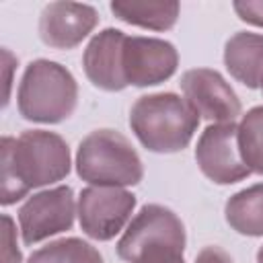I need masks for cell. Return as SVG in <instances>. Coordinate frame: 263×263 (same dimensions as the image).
Masks as SVG:
<instances>
[{"instance_id": "cell-1", "label": "cell", "mask_w": 263, "mask_h": 263, "mask_svg": "<svg viewBox=\"0 0 263 263\" xmlns=\"http://www.w3.org/2000/svg\"><path fill=\"white\" fill-rule=\"evenodd\" d=\"M2 205H12L31 189L62 181L70 173V148L53 132L27 129L2 138Z\"/></svg>"}, {"instance_id": "cell-2", "label": "cell", "mask_w": 263, "mask_h": 263, "mask_svg": "<svg viewBox=\"0 0 263 263\" xmlns=\"http://www.w3.org/2000/svg\"><path fill=\"white\" fill-rule=\"evenodd\" d=\"M199 115L175 92L140 97L129 111V127L140 144L156 154L181 152L197 132Z\"/></svg>"}, {"instance_id": "cell-3", "label": "cell", "mask_w": 263, "mask_h": 263, "mask_svg": "<svg viewBox=\"0 0 263 263\" xmlns=\"http://www.w3.org/2000/svg\"><path fill=\"white\" fill-rule=\"evenodd\" d=\"M187 234L181 218L158 203H146L127 224L117 242L125 263H177L183 261Z\"/></svg>"}, {"instance_id": "cell-4", "label": "cell", "mask_w": 263, "mask_h": 263, "mask_svg": "<svg viewBox=\"0 0 263 263\" xmlns=\"http://www.w3.org/2000/svg\"><path fill=\"white\" fill-rule=\"evenodd\" d=\"M76 103L78 84L66 66L51 60H35L25 68L16 92V107L23 119L60 123L74 113Z\"/></svg>"}, {"instance_id": "cell-5", "label": "cell", "mask_w": 263, "mask_h": 263, "mask_svg": "<svg viewBox=\"0 0 263 263\" xmlns=\"http://www.w3.org/2000/svg\"><path fill=\"white\" fill-rule=\"evenodd\" d=\"M76 173L97 187H129L144 177L142 158L132 142L115 129H95L78 146Z\"/></svg>"}, {"instance_id": "cell-6", "label": "cell", "mask_w": 263, "mask_h": 263, "mask_svg": "<svg viewBox=\"0 0 263 263\" xmlns=\"http://www.w3.org/2000/svg\"><path fill=\"white\" fill-rule=\"evenodd\" d=\"M76 214L78 205L74 201V191L68 185H60L31 195L18 210L23 242L31 247L53 234L70 230Z\"/></svg>"}, {"instance_id": "cell-7", "label": "cell", "mask_w": 263, "mask_h": 263, "mask_svg": "<svg viewBox=\"0 0 263 263\" xmlns=\"http://www.w3.org/2000/svg\"><path fill=\"white\" fill-rule=\"evenodd\" d=\"M136 195L123 187H84L78 195V222L86 236L111 240L129 222Z\"/></svg>"}, {"instance_id": "cell-8", "label": "cell", "mask_w": 263, "mask_h": 263, "mask_svg": "<svg viewBox=\"0 0 263 263\" xmlns=\"http://www.w3.org/2000/svg\"><path fill=\"white\" fill-rule=\"evenodd\" d=\"M195 160L199 171L218 185H232L251 175L238 148V125L212 123L208 125L195 146Z\"/></svg>"}, {"instance_id": "cell-9", "label": "cell", "mask_w": 263, "mask_h": 263, "mask_svg": "<svg viewBox=\"0 0 263 263\" xmlns=\"http://www.w3.org/2000/svg\"><path fill=\"white\" fill-rule=\"evenodd\" d=\"M181 90L193 111L212 123H234L242 107L224 80V76L210 68H193L181 76Z\"/></svg>"}, {"instance_id": "cell-10", "label": "cell", "mask_w": 263, "mask_h": 263, "mask_svg": "<svg viewBox=\"0 0 263 263\" xmlns=\"http://www.w3.org/2000/svg\"><path fill=\"white\" fill-rule=\"evenodd\" d=\"M179 66V53L171 41L127 35L123 43V74L127 86H154L168 80Z\"/></svg>"}, {"instance_id": "cell-11", "label": "cell", "mask_w": 263, "mask_h": 263, "mask_svg": "<svg viewBox=\"0 0 263 263\" xmlns=\"http://www.w3.org/2000/svg\"><path fill=\"white\" fill-rule=\"evenodd\" d=\"M95 6L80 2H51L41 10L39 37L47 47L72 49L80 45L97 27Z\"/></svg>"}, {"instance_id": "cell-12", "label": "cell", "mask_w": 263, "mask_h": 263, "mask_svg": "<svg viewBox=\"0 0 263 263\" xmlns=\"http://www.w3.org/2000/svg\"><path fill=\"white\" fill-rule=\"evenodd\" d=\"M125 33L119 29H105L97 33L82 55V68L86 78L101 90L117 92L127 86L123 74V43Z\"/></svg>"}, {"instance_id": "cell-13", "label": "cell", "mask_w": 263, "mask_h": 263, "mask_svg": "<svg viewBox=\"0 0 263 263\" xmlns=\"http://www.w3.org/2000/svg\"><path fill=\"white\" fill-rule=\"evenodd\" d=\"M224 66L247 88H259L263 78V35L234 33L224 45Z\"/></svg>"}, {"instance_id": "cell-14", "label": "cell", "mask_w": 263, "mask_h": 263, "mask_svg": "<svg viewBox=\"0 0 263 263\" xmlns=\"http://www.w3.org/2000/svg\"><path fill=\"white\" fill-rule=\"evenodd\" d=\"M111 12L129 25L152 29V31H168L175 27L179 18V2L175 0H115L111 2Z\"/></svg>"}, {"instance_id": "cell-15", "label": "cell", "mask_w": 263, "mask_h": 263, "mask_svg": "<svg viewBox=\"0 0 263 263\" xmlns=\"http://www.w3.org/2000/svg\"><path fill=\"white\" fill-rule=\"evenodd\" d=\"M226 222L245 236H263V183L234 193L224 208Z\"/></svg>"}, {"instance_id": "cell-16", "label": "cell", "mask_w": 263, "mask_h": 263, "mask_svg": "<svg viewBox=\"0 0 263 263\" xmlns=\"http://www.w3.org/2000/svg\"><path fill=\"white\" fill-rule=\"evenodd\" d=\"M27 263H103V257L90 242L70 236L33 251Z\"/></svg>"}, {"instance_id": "cell-17", "label": "cell", "mask_w": 263, "mask_h": 263, "mask_svg": "<svg viewBox=\"0 0 263 263\" xmlns=\"http://www.w3.org/2000/svg\"><path fill=\"white\" fill-rule=\"evenodd\" d=\"M238 148L247 168L263 175V105L242 115L238 123Z\"/></svg>"}, {"instance_id": "cell-18", "label": "cell", "mask_w": 263, "mask_h": 263, "mask_svg": "<svg viewBox=\"0 0 263 263\" xmlns=\"http://www.w3.org/2000/svg\"><path fill=\"white\" fill-rule=\"evenodd\" d=\"M2 224H4V230H2V242H4V249H2V261L4 263H21L23 261V255L16 247V228H14V222L8 214L2 216Z\"/></svg>"}, {"instance_id": "cell-19", "label": "cell", "mask_w": 263, "mask_h": 263, "mask_svg": "<svg viewBox=\"0 0 263 263\" xmlns=\"http://www.w3.org/2000/svg\"><path fill=\"white\" fill-rule=\"evenodd\" d=\"M234 10L238 14L240 21L255 25V27H263V2H255V0H247V2H234Z\"/></svg>"}, {"instance_id": "cell-20", "label": "cell", "mask_w": 263, "mask_h": 263, "mask_svg": "<svg viewBox=\"0 0 263 263\" xmlns=\"http://www.w3.org/2000/svg\"><path fill=\"white\" fill-rule=\"evenodd\" d=\"M193 263H232V257L222 247L210 245V247H203L197 253V257H195Z\"/></svg>"}, {"instance_id": "cell-21", "label": "cell", "mask_w": 263, "mask_h": 263, "mask_svg": "<svg viewBox=\"0 0 263 263\" xmlns=\"http://www.w3.org/2000/svg\"><path fill=\"white\" fill-rule=\"evenodd\" d=\"M257 263H263V247L257 251Z\"/></svg>"}, {"instance_id": "cell-22", "label": "cell", "mask_w": 263, "mask_h": 263, "mask_svg": "<svg viewBox=\"0 0 263 263\" xmlns=\"http://www.w3.org/2000/svg\"><path fill=\"white\" fill-rule=\"evenodd\" d=\"M259 88H261V92H263V78H261V84H259Z\"/></svg>"}]
</instances>
